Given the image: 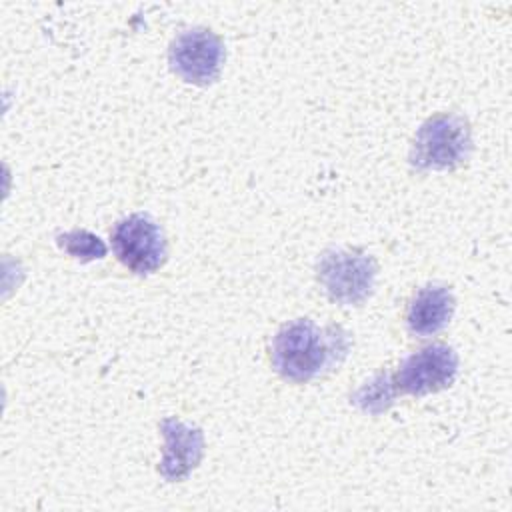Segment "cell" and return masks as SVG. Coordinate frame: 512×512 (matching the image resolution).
<instances>
[{
  "label": "cell",
  "instance_id": "3957f363",
  "mask_svg": "<svg viewBox=\"0 0 512 512\" xmlns=\"http://www.w3.org/2000/svg\"><path fill=\"white\" fill-rule=\"evenodd\" d=\"M318 280L326 294L344 306L364 302L376 282V260L356 250H328L320 256Z\"/></svg>",
  "mask_w": 512,
  "mask_h": 512
},
{
  "label": "cell",
  "instance_id": "9c48e42d",
  "mask_svg": "<svg viewBox=\"0 0 512 512\" xmlns=\"http://www.w3.org/2000/svg\"><path fill=\"white\" fill-rule=\"evenodd\" d=\"M398 392L392 384V378L390 374H376L370 382H366L362 388H358L352 396H350V402L354 406H358L362 412L366 414H382L386 412L394 400H396Z\"/></svg>",
  "mask_w": 512,
  "mask_h": 512
},
{
  "label": "cell",
  "instance_id": "30bf717a",
  "mask_svg": "<svg viewBox=\"0 0 512 512\" xmlns=\"http://www.w3.org/2000/svg\"><path fill=\"white\" fill-rule=\"evenodd\" d=\"M56 240L64 252L80 262L100 260L106 256V244L88 230H70L66 234H60Z\"/></svg>",
  "mask_w": 512,
  "mask_h": 512
},
{
  "label": "cell",
  "instance_id": "8992f818",
  "mask_svg": "<svg viewBox=\"0 0 512 512\" xmlns=\"http://www.w3.org/2000/svg\"><path fill=\"white\" fill-rule=\"evenodd\" d=\"M458 374V354L446 344L426 346L400 364L396 374H390L398 394L424 396L448 388Z\"/></svg>",
  "mask_w": 512,
  "mask_h": 512
},
{
  "label": "cell",
  "instance_id": "ba28073f",
  "mask_svg": "<svg viewBox=\"0 0 512 512\" xmlns=\"http://www.w3.org/2000/svg\"><path fill=\"white\" fill-rule=\"evenodd\" d=\"M454 306V296L446 286L420 288L408 306V330L416 336H432L440 332L450 322Z\"/></svg>",
  "mask_w": 512,
  "mask_h": 512
},
{
  "label": "cell",
  "instance_id": "52a82bcc",
  "mask_svg": "<svg viewBox=\"0 0 512 512\" xmlns=\"http://www.w3.org/2000/svg\"><path fill=\"white\" fill-rule=\"evenodd\" d=\"M164 436V456L158 466L168 482H180L200 464L204 456V434L196 426H188L178 418L160 422Z\"/></svg>",
  "mask_w": 512,
  "mask_h": 512
},
{
  "label": "cell",
  "instance_id": "5b68a950",
  "mask_svg": "<svg viewBox=\"0 0 512 512\" xmlns=\"http://www.w3.org/2000/svg\"><path fill=\"white\" fill-rule=\"evenodd\" d=\"M118 260L136 274H152L166 260V240L160 226L146 214H132L112 230Z\"/></svg>",
  "mask_w": 512,
  "mask_h": 512
},
{
  "label": "cell",
  "instance_id": "277c9868",
  "mask_svg": "<svg viewBox=\"0 0 512 512\" xmlns=\"http://www.w3.org/2000/svg\"><path fill=\"white\" fill-rule=\"evenodd\" d=\"M168 62L174 74L194 86H210L218 80L224 62V44L208 28L180 32L168 50Z\"/></svg>",
  "mask_w": 512,
  "mask_h": 512
},
{
  "label": "cell",
  "instance_id": "6da1fadb",
  "mask_svg": "<svg viewBox=\"0 0 512 512\" xmlns=\"http://www.w3.org/2000/svg\"><path fill=\"white\" fill-rule=\"evenodd\" d=\"M350 350V338L340 326L320 328L308 318L284 324L272 338V364L292 382H308L338 366Z\"/></svg>",
  "mask_w": 512,
  "mask_h": 512
},
{
  "label": "cell",
  "instance_id": "7a4b0ae2",
  "mask_svg": "<svg viewBox=\"0 0 512 512\" xmlns=\"http://www.w3.org/2000/svg\"><path fill=\"white\" fill-rule=\"evenodd\" d=\"M472 150L470 124L460 114H436L416 132L410 164L418 170H450L460 166Z\"/></svg>",
  "mask_w": 512,
  "mask_h": 512
}]
</instances>
